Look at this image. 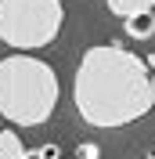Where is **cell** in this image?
<instances>
[{
    "label": "cell",
    "mask_w": 155,
    "mask_h": 159,
    "mask_svg": "<svg viewBox=\"0 0 155 159\" xmlns=\"http://www.w3.org/2000/svg\"><path fill=\"white\" fill-rule=\"evenodd\" d=\"M72 101L90 127H126L155 105L152 76L137 54L123 51L119 43H101L79 61Z\"/></svg>",
    "instance_id": "cell-1"
},
{
    "label": "cell",
    "mask_w": 155,
    "mask_h": 159,
    "mask_svg": "<svg viewBox=\"0 0 155 159\" xmlns=\"http://www.w3.org/2000/svg\"><path fill=\"white\" fill-rule=\"evenodd\" d=\"M58 105V76L47 61L11 54L0 61V116L18 127L47 123Z\"/></svg>",
    "instance_id": "cell-2"
},
{
    "label": "cell",
    "mask_w": 155,
    "mask_h": 159,
    "mask_svg": "<svg viewBox=\"0 0 155 159\" xmlns=\"http://www.w3.org/2000/svg\"><path fill=\"white\" fill-rule=\"evenodd\" d=\"M61 29V0H0V40L7 47H47Z\"/></svg>",
    "instance_id": "cell-3"
},
{
    "label": "cell",
    "mask_w": 155,
    "mask_h": 159,
    "mask_svg": "<svg viewBox=\"0 0 155 159\" xmlns=\"http://www.w3.org/2000/svg\"><path fill=\"white\" fill-rule=\"evenodd\" d=\"M155 0H108V11L119 15V18H137V15H152Z\"/></svg>",
    "instance_id": "cell-4"
},
{
    "label": "cell",
    "mask_w": 155,
    "mask_h": 159,
    "mask_svg": "<svg viewBox=\"0 0 155 159\" xmlns=\"http://www.w3.org/2000/svg\"><path fill=\"white\" fill-rule=\"evenodd\" d=\"M0 159H25V148H22L18 134L0 130Z\"/></svg>",
    "instance_id": "cell-5"
},
{
    "label": "cell",
    "mask_w": 155,
    "mask_h": 159,
    "mask_svg": "<svg viewBox=\"0 0 155 159\" xmlns=\"http://www.w3.org/2000/svg\"><path fill=\"white\" fill-rule=\"evenodd\" d=\"M126 33L134 40H148L155 33V18L152 15H137V18H126Z\"/></svg>",
    "instance_id": "cell-6"
},
{
    "label": "cell",
    "mask_w": 155,
    "mask_h": 159,
    "mask_svg": "<svg viewBox=\"0 0 155 159\" xmlns=\"http://www.w3.org/2000/svg\"><path fill=\"white\" fill-rule=\"evenodd\" d=\"M76 159H97V148L94 145H83V148H79V156Z\"/></svg>",
    "instance_id": "cell-7"
},
{
    "label": "cell",
    "mask_w": 155,
    "mask_h": 159,
    "mask_svg": "<svg viewBox=\"0 0 155 159\" xmlns=\"http://www.w3.org/2000/svg\"><path fill=\"white\" fill-rule=\"evenodd\" d=\"M152 94H155V76H152Z\"/></svg>",
    "instance_id": "cell-8"
}]
</instances>
